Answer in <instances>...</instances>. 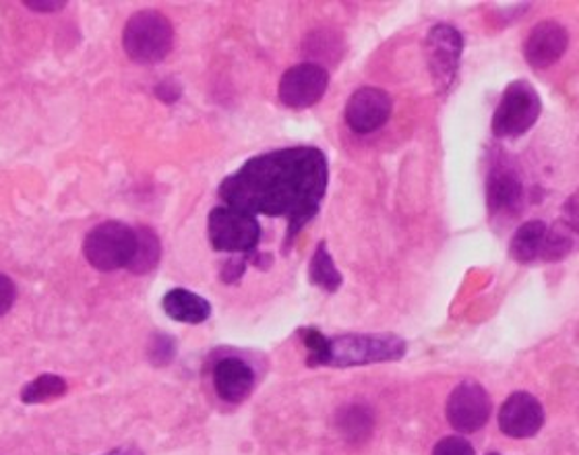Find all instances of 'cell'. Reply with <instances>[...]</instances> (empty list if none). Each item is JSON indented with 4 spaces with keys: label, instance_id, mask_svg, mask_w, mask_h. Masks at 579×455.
<instances>
[{
    "label": "cell",
    "instance_id": "cell-21",
    "mask_svg": "<svg viewBox=\"0 0 579 455\" xmlns=\"http://www.w3.org/2000/svg\"><path fill=\"white\" fill-rule=\"evenodd\" d=\"M339 35L330 34L327 30L323 32H316V34H311L307 40H304V51L309 56L313 58H319V60H337L342 58V48H339Z\"/></svg>",
    "mask_w": 579,
    "mask_h": 455
},
{
    "label": "cell",
    "instance_id": "cell-19",
    "mask_svg": "<svg viewBox=\"0 0 579 455\" xmlns=\"http://www.w3.org/2000/svg\"><path fill=\"white\" fill-rule=\"evenodd\" d=\"M135 232H137V248L129 269L133 274H149L158 265L162 255L158 234L147 226L137 228Z\"/></svg>",
    "mask_w": 579,
    "mask_h": 455
},
{
    "label": "cell",
    "instance_id": "cell-17",
    "mask_svg": "<svg viewBox=\"0 0 579 455\" xmlns=\"http://www.w3.org/2000/svg\"><path fill=\"white\" fill-rule=\"evenodd\" d=\"M578 234V228L574 226L571 222H567V220L557 222L550 230H546L545 245H543L541 257L545 262H561L576 248Z\"/></svg>",
    "mask_w": 579,
    "mask_h": 455
},
{
    "label": "cell",
    "instance_id": "cell-2",
    "mask_svg": "<svg viewBox=\"0 0 579 455\" xmlns=\"http://www.w3.org/2000/svg\"><path fill=\"white\" fill-rule=\"evenodd\" d=\"M408 344L398 335H369V333H346L330 337V360L327 367H363L372 363H393L404 358Z\"/></svg>",
    "mask_w": 579,
    "mask_h": 455
},
{
    "label": "cell",
    "instance_id": "cell-14",
    "mask_svg": "<svg viewBox=\"0 0 579 455\" xmlns=\"http://www.w3.org/2000/svg\"><path fill=\"white\" fill-rule=\"evenodd\" d=\"M524 197V185L517 173L505 166L494 164L487 176V208L491 213H510L520 208Z\"/></svg>",
    "mask_w": 579,
    "mask_h": 455
},
{
    "label": "cell",
    "instance_id": "cell-4",
    "mask_svg": "<svg viewBox=\"0 0 579 455\" xmlns=\"http://www.w3.org/2000/svg\"><path fill=\"white\" fill-rule=\"evenodd\" d=\"M543 112L538 91L530 81L517 79L510 84L492 116V133L499 140H517L527 133Z\"/></svg>",
    "mask_w": 579,
    "mask_h": 455
},
{
    "label": "cell",
    "instance_id": "cell-23",
    "mask_svg": "<svg viewBox=\"0 0 579 455\" xmlns=\"http://www.w3.org/2000/svg\"><path fill=\"white\" fill-rule=\"evenodd\" d=\"M342 426H344L346 437H367L372 426V417L363 406H352L342 417Z\"/></svg>",
    "mask_w": 579,
    "mask_h": 455
},
{
    "label": "cell",
    "instance_id": "cell-24",
    "mask_svg": "<svg viewBox=\"0 0 579 455\" xmlns=\"http://www.w3.org/2000/svg\"><path fill=\"white\" fill-rule=\"evenodd\" d=\"M147 354H149V360L156 367L168 365L175 358L176 344L172 342V337H168L166 333H158V335L152 337V344L147 348Z\"/></svg>",
    "mask_w": 579,
    "mask_h": 455
},
{
    "label": "cell",
    "instance_id": "cell-13",
    "mask_svg": "<svg viewBox=\"0 0 579 455\" xmlns=\"http://www.w3.org/2000/svg\"><path fill=\"white\" fill-rule=\"evenodd\" d=\"M213 387L222 402H245L255 387V373L238 356H226L213 367Z\"/></svg>",
    "mask_w": 579,
    "mask_h": 455
},
{
    "label": "cell",
    "instance_id": "cell-28",
    "mask_svg": "<svg viewBox=\"0 0 579 455\" xmlns=\"http://www.w3.org/2000/svg\"><path fill=\"white\" fill-rule=\"evenodd\" d=\"M156 93H158L159 100L162 102H166V104H172V102H176L178 98H180V93H182V88L176 84V81H164V84H159L158 89H156Z\"/></svg>",
    "mask_w": 579,
    "mask_h": 455
},
{
    "label": "cell",
    "instance_id": "cell-20",
    "mask_svg": "<svg viewBox=\"0 0 579 455\" xmlns=\"http://www.w3.org/2000/svg\"><path fill=\"white\" fill-rule=\"evenodd\" d=\"M67 391V381L58 375H42L34 379L32 384L23 387L21 391V402L23 403H42L60 398Z\"/></svg>",
    "mask_w": 579,
    "mask_h": 455
},
{
    "label": "cell",
    "instance_id": "cell-15",
    "mask_svg": "<svg viewBox=\"0 0 579 455\" xmlns=\"http://www.w3.org/2000/svg\"><path fill=\"white\" fill-rule=\"evenodd\" d=\"M162 307H164L166 315L175 319L178 323L199 325V323L208 321L211 315L210 302L205 298L194 295L191 290H185V288H175V290L166 292V297L162 300Z\"/></svg>",
    "mask_w": 579,
    "mask_h": 455
},
{
    "label": "cell",
    "instance_id": "cell-5",
    "mask_svg": "<svg viewBox=\"0 0 579 455\" xmlns=\"http://www.w3.org/2000/svg\"><path fill=\"white\" fill-rule=\"evenodd\" d=\"M137 248V232L123 222H104L86 236L83 253L89 265L100 271L129 267Z\"/></svg>",
    "mask_w": 579,
    "mask_h": 455
},
{
    "label": "cell",
    "instance_id": "cell-29",
    "mask_svg": "<svg viewBox=\"0 0 579 455\" xmlns=\"http://www.w3.org/2000/svg\"><path fill=\"white\" fill-rule=\"evenodd\" d=\"M25 4H27V9L44 11V13H46V11H60V9L65 7V2H56V0H54V2H34V0H27Z\"/></svg>",
    "mask_w": 579,
    "mask_h": 455
},
{
    "label": "cell",
    "instance_id": "cell-9",
    "mask_svg": "<svg viewBox=\"0 0 579 455\" xmlns=\"http://www.w3.org/2000/svg\"><path fill=\"white\" fill-rule=\"evenodd\" d=\"M491 419V398L476 381H464L447 400V421L457 433H476Z\"/></svg>",
    "mask_w": 579,
    "mask_h": 455
},
{
    "label": "cell",
    "instance_id": "cell-3",
    "mask_svg": "<svg viewBox=\"0 0 579 455\" xmlns=\"http://www.w3.org/2000/svg\"><path fill=\"white\" fill-rule=\"evenodd\" d=\"M175 44V30L158 11H140L126 21L123 30L124 54L140 65L162 63Z\"/></svg>",
    "mask_w": 579,
    "mask_h": 455
},
{
    "label": "cell",
    "instance_id": "cell-1",
    "mask_svg": "<svg viewBox=\"0 0 579 455\" xmlns=\"http://www.w3.org/2000/svg\"><path fill=\"white\" fill-rule=\"evenodd\" d=\"M327 158L316 147H286L245 162L222 180L220 199L234 210L288 222L286 248L315 220L327 191Z\"/></svg>",
    "mask_w": 579,
    "mask_h": 455
},
{
    "label": "cell",
    "instance_id": "cell-11",
    "mask_svg": "<svg viewBox=\"0 0 579 455\" xmlns=\"http://www.w3.org/2000/svg\"><path fill=\"white\" fill-rule=\"evenodd\" d=\"M545 424V408L532 393H511L499 412V429L511 439L534 437Z\"/></svg>",
    "mask_w": 579,
    "mask_h": 455
},
{
    "label": "cell",
    "instance_id": "cell-26",
    "mask_svg": "<svg viewBox=\"0 0 579 455\" xmlns=\"http://www.w3.org/2000/svg\"><path fill=\"white\" fill-rule=\"evenodd\" d=\"M15 298H18L15 281L4 274H0V317L7 315L13 309Z\"/></svg>",
    "mask_w": 579,
    "mask_h": 455
},
{
    "label": "cell",
    "instance_id": "cell-25",
    "mask_svg": "<svg viewBox=\"0 0 579 455\" xmlns=\"http://www.w3.org/2000/svg\"><path fill=\"white\" fill-rule=\"evenodd\" d=\"M433 455H475V447L464 437H445L435 445Z\"/></svg>",
    "mask_w": 579,
    "mask_h": 455
},
{
    "label": "cell",
    "instance_id": "cell-18",
    "mask_svg": "<svg viewBox=\"0 0 579 455\" xmlns=\"http://www.w3.org/2000/svg\"><path fill=\"white\" fill-rule=\"evenodd\" d=\"M309 278L315 284L316 288L325 290V292H335L342 288V274L337 271L334 259L327 251L325 243H319L315 255L309 265Z\"/></svg>",
    "mask_w": 579,
    "mask_h": 455
},
{
    "label": "cell",
    "instance_id": "cell-30",
    "mask_svg": "<svg viewBox=\"0 0 579 455\" xmlns=\"http://www.w3.org/2000/svg\"><path fill=\"white\" fill-rule=\"evenodd\" d=\"M105 455H143V454H141L137 447H131V445H126V447H119V450H112L110 454H105Z\"/></svg>",
    "mask_w": 579,
    "mask_h": 455
},
{
    "label": "cell",
    "instance_id": "cell-22",
    "mask_svg": "<svg viewBox=\"0 0 579 455\" xmlns=\"http://www.w3.org/2000/svg\"><path fill=\"white\" fill-rule=\"evenodd\" d=\"M300 337L309 351V365L311 367H327L330 360V337L316 332L315 328L300 330Z\"/></svg>",
    "mask_w": 579,
    "mask_h": 455
},
{
    "label": "cell",
    "instance_id": "cell-12",
    "mask_svg": "<svg viewBox=\"0 0 579 455\" xmlns=\"http://www.w3.org/2000/svg\"><path fill=\"white\" fill-rule=\"evenodd\" d=\"M567 44H569V35L561 23L546 19L527 35L526 46H524L527 65L538 70L553 67L555 63L561 60L563 54L567 51Z\"/></svg>",
    "mask_w": 579,
    "mask_h": 455
},
{
    "label": "cell",
    "instance_id": "cell-6",
    "mask_svg": "<svg viewBox=\"0 0 579 455\" xmlns=\"http://www.w3.org/2000/svg\"><path fill=\"white\" fill-rule=\"evenodd\" d=\"M208 236L220 253H253L261 241V226L255 215L220 206L208 218Z\"/></svg>",
    "mask_w": 579,
    "mask_h": 455
},
{
    "label": "cell",
    "instance_id": "cell-27",
    "mask_svg": "<svg viewBox=\"0 0 579 455\" xmlns=\"http://www.w3.org/2000/svg\"><path fill=\"white\" fill-rule=\"evenodd\" d=\"M245 259H238V257H234V259H229V262L222 265L220 280L224 281V284H236V281L241 280V278L245 276Z\"/></svg>",
    "mask_w": 579,
    "mask_h": 455
},
{
    "label": "cell",
    "instance_id": "cell-16",
    "mask_svg": "<svg viewBox=\"0 0 579 455\" xmlns=\"http://www.w3.org/2000/svg\"><path fill=\"white\" fill-rule=\"evenodd\" d=\"M546 230L548 228L541 220H530L526 224L517 228V232L511 238V257L520 263L534 262L536 257H541L543 245H545Z\"/></svg>",
    "mask_w": 579,
    "mask_h": 455
},
{
    "label": "cell",
    "instance_id": "cell-10",
    "mask_svg": "<svg viewBox=\"0 0 579 455\" xmlns=\"http://www.w3.org/2000/svg\"><path fill=\"white\" fill-rule=\"evenodd\" d=\"M393 110L391 96L379 88L356 89L346 104V123L352 133L369 135L389 121Z\"/></svg>",
    "mask_w": 579,
    "mask_h": 455
},
{
    "label": "cell",
    "instance_id": "cell-31",
    "mask_svg": "<svg viewBox=\"0 0 579 455\" xmlns=\"http://www.w3.org/2000/svg\"><path fill=\"white\" fill-rule=\"evenodd\" d=\"M489 455H499V454H489Z\"/></svg>",
    "mask_w": 579,
    "mask_h": 455
},
{
    "label": "cell",
    "instance_id": "cell-7",
    "mask_svg": "<svg viewBox=\"0 0 579 455\" xmlns=\"http://www.w3.org/2000/svg\"><path fill=\"white\" fill-rule=\"evenodd\" d=\"M424 51H426V63L433 75L435 88L441 91L452 88L456 81L461 53H464L461 34L452 25H445V23L435 25L426 35Z\"/></svg>",
    "mask_w": 579,
    "mask_h": 455
},
{
    "label": "cell",
    "instance_id": "cell-8",
    "mask_svg": "<svg viewBox=\"0 0 579 455\" xmlns=\"http://www.w3.org/2000/svg\"><path fill=\"white\" fill-rule=\"evenodd\" d=\"M330 73L315 63H300L286 70L280 81L281 104L292 110H304L315 106L327 91Z\"/></svg>",
    "mask_w": 579,
    "mask_h": 455
}]
</instances>
